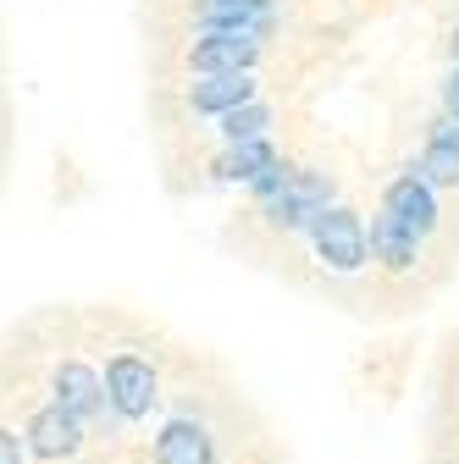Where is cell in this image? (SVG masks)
<instances>
[{
  "label": "cell",
  "instance_id": "cell-2",
  "mask_svg": "<svg viewBox=\"0 0 459 464\" xmlns=\"http://www.w3.org/2000/svg\"><path fill=\"white\" fill-rule=\"evenodd\" d=\"M310 255L321 260V271H332V276H360L366 266H371V238H366V216L355 210V205H332L310 232Z\"/></svg>",
  "mask_w": 459,
  "mask_h": 464
},
{
  "label": "cell",
  "instance_id": "cell-6",
  "mask_svg": "<svg viewBox=\"0 0 459 464\" xmlns=\"http://www.w3.org/2000/svg\"><path fill=\"white\" fill-rule=\"evenodd\" d=\"M382 210H393L405 227H415L421 238H432V232L443 227V194L421 178L415 166H410V171H398V178L382 188Z\"/></svg>",
  "mask_w": 459,
  "mask_h": 464
},
{
  "label": "cell",
  "instance_id": "cell-10",
  "mask_svg": "<svg viewBox=\"0 0 459 464\" xmlns=\"http://www.w3.org/2000/svg\"><path fill=\"white\" fill-rule=\"evenodd\" d=\"M277 160H282L277 139H249V144H221V155L205 171H210V183H221V188H255Z\"/></svg>",
  "mask_w": 459,
  "mask_h": 464
},
{
  "label": "cell",
  "instance_id": "cell-16",
  "mask_svg": "<svg viewBox=\"0 0 459 464\" xmlns=\"http://www.w3.org/2000/svg\"><path fill=\"white\" fill-rule=\"evenodd\" d=\"M0 464H23V442H17V431H6V426H0Z\"/></svg>",
  "mask_w": 459,
  "mask_h": 464
},
{
  "label": "cell",
  "instance_id": "cell-3",
  "mask_svg": "<svg viewBox=\"0 0 459 464\" xmlns=\"http://www.w3.org/2000/svg\"><path fill=\"white\" fill-rule=\"evenodd\" d=\"M260 62H266V39H260V34H239V28H194V39L183 44L189 78H210V72H260Z\"/></svg>",
  "mask_w": 459,
  "mask_h": 464
},
{
  "label": "cell",
  "instance_id": "cell-1",
  "mask_svg": "<svg viewBox=\"0 0 459 464\" xmlns=\"http://www.w3.org/2000/svg\"><path fill=\"white\" fill-rule=\"evenodd\" d=\"M337 205V178L332 171H321V166H299L294 160V171H288V183H282L266 205H255V216L271 227V232H310L327 210Z\"/></svg>",
  "mask_w": 459,
  "mask_h": 464
},
{
  "label": "cell",
  "instance_id": "cell-17",
  "mask_svg": "<svg viewBox=\"0 0 459 464\" xmlns=\"http://www.w3.org/2000/svg\"><path fill=\"white\" fill-rule=\"evenodd\" d=\"M448 55H454V67H459V23L448 28Z\"/></svg>",
  "mask_w": 459,
  "mask_h": 464
},
{
  "label": "cell",
  "instance_id": "cell-7",
  "mask_svg": "<svg viewBox=\"0 0 459 464\" xmlns=\"http://www.w3.org/2000/svg\"><path fill=\"white\" fill-rule=\"evenodd\" d=\"M366 238H371V266H382V271H393V276H405V271H415L421 266V249H426V238L415 227H405L393 210H382L376 205V216L366 221Z\"/></svg>",
  "mask_w": 459,
  "mask_h": 464
},
{
  "label": "cell",
  "instance_id": "cell-12",
  "mask_svg": "<svg viewBox=\"0 0 459 464\" xmlns=\"http://www.w3.org/2000/svg\"><path fill=\"white\" fill-rule=\"evenodd\" d=\"M83 448V420L67 415L62 403H44V410L28 420V453L39 459H73Z\"/></svg>",
  "mask_w": 459,
  "mask_h": 464
},
{
  "label": "cell",
  "instance_id": "cell-13",
  "mask_svg": "<svg viewBox=\"0 0 459 464\" xmlns=\"http://www.w3.org/2000/svg\"><path fill=\"white\" fill-rule=\"evenodd\" d=\"M155 464H216V437L200 420H166L155 437Z\"/></svg>",
  "mask_w": 459,
  "mask_h": 464
},
{
  "label": "cell",
  "instance_id": "cell-9",
  "mask_svg": "<svg viewBox=\"0 0 459 464\" xmlns=\"http://www.w3.org/2000/svg\"><path fill=\"white\" fill-rule=\"evenodd\" d=\"M194 28H239V34H277V0H189Z\"/></svg>",
  "mask_w": 459,
  "mask_h": 464
},
{
  "label": "cell",
  "instance_id": "cell-5",
  "mask_svg": "<svg viewBox=\"0 0 459 464\" xmlns=\"http://www.w3.org/2000/svg\"><path fill=\"white\" fill-rule=\"evenodd\" d=\"M50 392H55L50 403H62V410L78 415L83 426L111 415V403H105V376H100L94 365H83V360H62V365H55ZM111 420H117V415H111Z\"/></svg>",
  "mask_w": 459,
  "mask_h": 464
},
{
  "label": "cell",
  "instance_id": "cell-11",
  "mask_svg": "<svg viewBox=\"0 0 459 464\" xmlns=\"http://www.w3.org/2000/svg\"><path fill=\"white\" fill-rule=\"evenodd\" d=\"M415 171L443 194V188H459V122L454 116H432V128H426V144H421V160Z\"/></svg>",
  "mask_w": 459,
  "mask_h": 464
},
{
  "label": "cell",
  "instance_id": "cell-4",
  "mask_svg": "<svg viewBox=\"0 0 459 464\" xmlns=\"http://www.w3.org/2000/svg\"><path fill=\"white\" fill-rule=\"evenodd\" d=\"M105 403L117 420H150L155 403H161V376H155V360L150 354H133V348H122V354L105 360Z\"/></svg>",
  "mask_w": 459,
  "mask_h": 464
},
{
  "label": "cell",
  "instance_id": "cell-14",
  "mask_svg": "<svg viewBox=\"0 0 459 464\" xmlns=\"http://www.w3.org/2000/svg\"><path fill=\"white\" fill-rule=\"evenodd\" d=\"M271 128H277V105H271L266 94L249 100V105H239V111H227V116H216V139H221V144L271 139Z\"/></svg>",
  "mask_w": 459,
  "mask_h": 464
},
{
  "label": "cell",
  "instance_id": "cell-8",
  "mask_svg": "<svg viewBox=\"0 0 459 464\" xmlns=\"http://www.w3.org/2000/svg\"><path fill=\"white\" fill-rule=\"evenodd\" d=\"M249 100H260V72H210V78H189L183 89V105L194 116H210V122Z\"/></svg>",
  "mask_w": 459,
  "mask_h": 464
},
{
  "label": "cell",
  "instance_id": "cell-15",
  "mask_svg": "<svg viewBox=\"0 0 459 464\" xmlns=\"http://www.w3.org/2000/svg\"><path fill=\"white\" fill-rule=\"evenodd\" d=\"M443 116H454V122H459V67L443 78Z\"/></svg>",
  "mask_w": 459,
  "mask_h": 464
}]
</instances>
